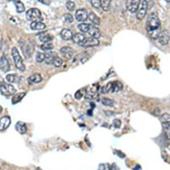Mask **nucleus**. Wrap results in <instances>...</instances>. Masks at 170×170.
I'll use <instances>...</instances> for the list:
<instances>
[{"label": "nucleus", "instance_id": "nucleus-1", "mask_svg": "<svg viewBox=\"0 0 170 170\" xmlns=\"http://www.w3.org/2000/svg\"><path fill=\"white\" fill-rule=\"evenodd\" d=\"M146 30L148 36L155 40L158 39L161 31V22L155 13H151L148 16L146 22Z\"/></svg>", "mask_w": 170, "mask_h": 170}, {"label": "nucleus", "instance_id": "nucleus-2", "mask_svg": "<svg viewBox=\"0 0 170 170\" xmlns=\"http://www.w3.org/2000/svg\"><path fill=\"white\" fill-rule=\"evenodd\" d=\"M123 89V84L119 81H113V82L108 83L105 86L102 88L101 92L103 93H117L121 91Z\"/></svg>", "mask_w": 170, "mask_h": 170}, {"label": "nucleus", "instance_id": "nucleus-3", "mask_svg": "<svg viewBox=\"0 0 170 170\" xmlns=\"http://www.w3.org/2000/svg\"><path fill=\"white\" fill-rule=\"evenodd\" d=\"M147 0H140L138 6L136 10V18L138 20H142L145 16L146 15L147 10Z\"/></svg>", "mask_w": 170, "mask_h": 170}, {"label": "nucleus", "instance_id": "nucleus-4", "mask_svg": "<svg viewBox=\"0 0 170 170\" xmlns=\"http://www.w3.org/2000/svg\"><path fill=\"white\" fill-rule=\"evenodd\" d=\"M26 18L31 22H41L43 20L41 13L37 8H31L26 12Z\"/></svg>", "mask_w": 170, "mask_h": 170}, {"label": "nucleus", "instance_id": "nucleus-5", "mask_svg": "<svg viewBox=\"0 0 170 170\" xmlns=\"http://www.w3.org/2000/svg\"><path fill=\"white\" fill-rule=\"evenodd\" d=\"M12 55L13 58L14 62H15V65L21 71H24L26 69V66H25L23 60L21 57L19 53L17 50V49L16 47H13L12 50Z\"/></svg>", "mask_w": 170, "mask_h": 170}, {"label": "nucleus", "instance_id": "nucleus-6", "mask_svg": "<svg viewBox=\"0 0 170 170\" xmlns=\"http://www.w3.org/2000/svg\"><path fill=\"white\" fill-rule=\"evenodd\" d=\"M0 93L5 97H9L16 93V88L12 84L4 83L0 87Z\"/></svg>", "mask_w": 170, "mask_h": 170}, {"label": "nucleus", "instance_id": "nucleus-7", "mask_svg": "<svg viewBox=\"0 0 170 170\" xmlns=\"http://www.w3.org/2000/svg\"><path fill=\"white\" fill-rule=\"evenodd\" d=\"M100 44V41L98 40V39L95 38L93 37H87L85 38V40L80 43L79 45L82 47H93L97 46Z\"/></svg>", "mask_w": 170, "mask_h": 170}, {"label": "nucleus", "instance_id": "nucleus-8", "mask_svg": "<svg viewBox=\"0 0 170 170\" xmlns=\"http://www.w3.org/2000/svg\"><path fill=\"white\" fill-rule=\"evenodd\" d=\"M60 52L62 55L63 57H64L66 59H71L73 58V56L75 55V50L71 47L65 46L63 47L60 50Z\"/></svg>", "mask_w": 170, "mask_h": 170}, {"label": "nucleus", "instance_id": "nucleus-9", "mask_svg": "<svg viewBox=\"0 0 170 170\" xmlns=\"http://www.w3.org/2000/svg\"><path fill=\"white\" fill-rule=\"evenodd\" d=\"M76 18L77 22H82L86 21L88 18L87 12L85 9H77L76 13Z\"/></svg>", "mask_w": 170, "mask_h": 170}, {"label": "nucleus", "instance_id": "nucleus-10", "mask_svg": "<svg viewBox=\"0 0 170 170\" xmlns=\"http://www.w3.org/2000/svg\"><path fill=\"white\" fill-rule=\"evenodd\" d=\"M87 33L89 34L91 36V37H93L97 39L100 38L101 35L100 29L93 24L89 25V29H88Z\"/></svg>", "mask_w": 170, "mask_h": 170}, {"label": "nucleus", "instance_id": "nucleus-11", "mask_svg": "<svg viewBox=\"0 0 170 170\" xmlns=\"http://www.w3.org/2000/svg\"><path fill=\"white\" fill-rule=\"evenodd\" d=\"M0 69L3 72H8L10 70V65L5 56H2L0 57Z\"/></svg>", "mask_w": 170, "mask_h": 170}, {"label": "nucleus", "instance_id": "nucleus-12", "mask_svg": "<svg viewBox=\"0 0 170 170\" xmlns=\"http://www.w3.org/2000/svg\"><path fill=\"white\" fill-rule=\"evenodd\" d=\"M140 0H126V8L131 13H135Z\"/></svg>", "mask_w": 170, "mask_h": 170}, {"label": "nucleus", "instance_id": "nucleus-13", "mask_svg": "<svg viewBox=\"0 0 170 170\" xmlns=\"http://www.w3.org/2000/svg\"><path fill=\"white\" fill-rule=\"evenodd\" d=\"M159 42L161 45H166L168 44L169 40V33L168 30L161 31L158 37Z\"/></svg>", "mask_w": 170, "mask_h": 170}, {"label": "nucleus", "instance_id": "nucleus-14", "mask_svg": "<svg viewBox=\"0 0 170 170\" xmlns=\"http://www.w3.org/2000/svg\"><path fill=\"white\" fill-rule=\"evenodd\" d=\"M11 123V119L8 116H4L0 119V131L5 130Z\"/></svg>", "mask_w": 170, "mask_h": 170}, {"label": "nucleus", "instance_id": "nucleus-15", "mask_svg": "<svg viewBox=\"0 0 170 170\" xmlns=\"http://www.w3.org/2000/svg\"><path fill=\"white\" fill-rule=\"evenodd\" d=\"M39 39H40L41 42H44V43H47V42H51L54 39V36L50 34L45 32L39 34Z\"/></svg>", "mask_w": 170, "mask_h": 170}, {"label": "nucleus", "instance_id": "nucleus-16", "mask_svg": "<svg viewBox=\"0 0 170 170\" xmlns=\"http://www.w3.org/2000/svg\"><path fill=\"white\" fill-rule=\"evenodd\" d=\"M60 35H61V37L63 40H66V41L72 40V37H73L72 31L68 29L62 30L61 33H60Z\"/></svg>", "mask_w": 170, "mask_h": 170}, {"label": "nucleus", "instance_id": "nucleus-17", "mask_svg": "<svg viewBox=\"0 0 170 170\" xmlns=\"http://www.w3.org/2000/svg\"><path fill=\"white\" fill-rule=\"evenodd\" d=\"M16 129L17 131V132L20 134H25L27 131V126L26 123L19 121L16 123Z\"/></svg>", "mask_w": 170, "mask_h": 170}, {"label": "nucleus", "instance_id": "nucleus-18", "mask_svg": "<svg viewBox=\"0 0 170 170\" xmlns=\"http://www.w3.org/2000/svg\"><path fill=\"white\" fill-rule=\"evenodd\" d=\"M30 28L33 30H42L46 28L45 24L41 22H34L31 24Z\"/></svg>", "mask_w": 170, "mask_h": 170}, {"label": "nucleus", "instance_id": "nucleus-19", "mask_svg": "<svg viewBox=\"0 0 170 170\" xmlns=\"http://www.w3.org/2000/svg\"><path fill=\"white\" fill-rule=\"evenodd\" d=\"M86 38V36H84L83 34L81 33H76V34L73 35L72 37V40L74 43L80 44V43H81Z\"/></svg>", "mask_w": 170, "mask_h": 170}, {"label": "nucleus", "instance_id": "nucleus-20", "mask_svg": "<svg viewBox=\"0 0 170 170\" xmlns=\"http://www.w3.org/2000/svg\"><path fill=\"white\" fill-rule=\"evenodd\" d=\"M56 56H58V55L55 54V52H50L48 53L47 54H45V63L47 64V65H51Z\"/></svg>", "mask_w": 170, "mask_h": 170}, {"label": "nucleus", "instance_id": "nucleus-21", "mask_svg": "<svg viewBox=\"0 0 170 170\" xmlns=\"http://www.w3.org/2000/svg\"><path fill=\"white\" fill-rule=\"evenodd\" d=\"M29 82L31 83H39L42 81V77L40 74H34L30 76L28 79Z\"/></svg>", "mask_w": 170, "mask_h": 170}, {"label": "nucleus", "instance_id": "nucleus-22", "mask_svg": "<svg viewBox=\"0 0 170 170\" xmlns=\"http://www.w3.org/2000/svg\"><path fill=\"white\" fill-rule=\"evenodd\" d=\"M21 49H22V51L23 52L24 56H26V58H30L31 56V51H32V49H31L30 45L28 44H23L22 47H21Z\"/></svg>", "mask_w": 170, "mask_h": 170}, {"label": "nucleus", "instance_id": "nucleus-23", "mask_svg": "<svg viewBox=\"0 0 170 170\" xmlns=\"http://www.w3.org/2000/svg\"><path fill=\"white\" fill-rule=\"evenodd\" d=\"M91 22V23H93L95 25H97L99 26L100 24V19L97 16H96V14L94 12H91L90 13V15L88 16Z\"/></svg>", "mask_w": 170, "mask_h": 170}, {"label": "nucleus", "instance_id": "nucleus-24", "mask_svg": "<svg viewBox=\"0 0 170 170\" xmlns=\"http://www.w3.org/2000/svg\"><path fill=\"white\" fill-rule=\"evenodd\" d=\"M111 1L112 0H100L101 7L105 12H108L110 9Z\"/></svg>", "mask_w": 170, "mask_h": 170}, {"label": "nucleus", "instance_id": "nucleus-25", "mask_svg": "<svg viewBox=\"0 0 170 170\" xmlns=\"http://www.w3.org/2000/svg\"><path fill=\"white\" fill-rule=\"evenodd\" d=\"M5 79L9 83H16L18 82L19 80V77L14 74H8V75L6 76Z\"/></svg>", "mask_w": 170, "mask_h": 170}, {"label": "nucleus", "instance_id": "nucleus-26", "mask_svg": "<svg viewBox=\"0 0 170 170\" xmlns=\"http://www.w3.org/2000/svg\"><path fill=\"white\" fill-rule=\"evenodd\" d=\"M14 3H15V6L16 7L17 12L22 13L25 11V6L22 2L16 0V1H14Z\"/></svg>", "mask_w": 170, "mask_h": 170}, {"label": "nucleus", "instance_id": "nucleus-27", "mask_svg": "<svg viewBox=\"0 0 170 170\" xmlns=\"http://www.w3.org/2000/svg\"><path fill=\"white\" fill-rule=\"evenodd\" d=\"M25 95H26V93H19L15 94L12 98V103L16 104L17 102H19L24 97Z\"/></svg>", "mask_w": 170, "mask_h": 170}, {"label": "nucleus", "instance_id": "nucleus-28", "mask_svg": "<svg viewBox=\"0 0 170 170\" xmlns=\"http://www.w3.org/2000/svg\"><path fill=\"white\" fill-rule=\"evenodd\" d=\"M54 48V46L52 43L50 42H47V43H44V44H42L41 46V49L42 50L44 51H48L51 50Z\"/></svg>", "mask_w": 170, "mask_h": 170}, {"label": "nucleus", "instance_id": "nucleus-29", "mask_svg": "<svg viewBox=\"0 0 170 170\" xmlns=\"http://www.w3.org/2000/svg\"><path fill=\"white\" fill-rule=\"evenodd\" d=\"M102 104L105 105V106H107V107H113V105H114V101L113 100H111V99L108 98H104L102 99L101 101Z\"/></svg>", "mask_w": 170, "mask_h": 170}, {"label": "nucleus", "instance_id": "nucleus-30", "mask_svg": "<svg viewBox=\"0 0 170 170\" xmlns=\"http://www.w3.org/2000/svg\"><path fill=\"white\" fill-rule=\"evenodd\" d=\"M96 89L95 90H89L87 91V93L86 94V99H92L95 97V94H96Z\"/></svg>", "mask_w": 170, "mask_h": 170}, {"label": "nucleus", "instance_id": "nucleus-31", "mask_svg": "<svg viewBox=\"0 0 170 170\" xmlns=\"http://www.w3.org/2000/svg\"><path fill=\"white\" fill-rule=\"evenodd\" d=\"M89 24H85V23H82L80 24L78 26V28L80 31H82V32L84 33H87L88 29H89Z\"/></svg>", "mask_w": 170, "mask_h": 170}, {"label": "nucleus", "instance_id": "nucleus-32", "mask_svg": "<svg viewBox=\"0 0 170 170\" xmlns=\"http://www.w3.org/2000/svg\"><path fill=\"white\" fill-rule=\"evenodd\" d=\"M53 65H54L57 68H59V67H61L62 64H63V61L62 58H60L58 56H56L54 58V61H53Z\"/></svg>", "mask_w": 170, "mask_h": 170}, {"label": "nucleus", "instance_id": "nucleus-33", "mask_svg": "<svg viewBox=\"0 0 170 170\" xmlns=\"http://www.w3.org/2000/svg\"><path fill=\"white\" fill-rule=\"evenodd\" d=\"M66 8L69 12H73L75 10L76 8V4L75 3L72 1H68L66 3Z\"/></svg>", "mask_w": 170, "mask_h": 170}, {"label": "nucleus", "instance_id": "nucleus-34", "mask_svg": "<svg viewBox=\"0 0 170 170\" xmlns=\"http://www.w3.org/2000/svg\"><path fill=\"white\" fill-rule=\"evenodd\" d=\"M170 122H164L162 123V127L164 128V131L168 133V137L169 139V130H170Z\"/></svg>", "mask_w": 170, "mask_h": 170}, {"label": "nucleus", "instance_id": "nucleus-35", "mask_svg": "<svg viewBox=\"0 0 170 170\" xmlns=\"http://www.w3.org/2000/svg\"><path fill=\"white\" fill-rule=\"evenodd\" d=\"M45 54H44V53L38 52L36 55V61L39 63H41L45 61Z\"/></svg>", "mask_w": 170, "mask_h": 170}, {"label": "nucleus", "instance_id": "nucleus-36", "mask_svg": "<svg viewBox=\"0 0 170 170\" xmlns=\"http://www.w3.org/2000/svg\"><path fill=\"white\" fill-rule=\"evenodd\" d=\"M63 18H64L65 22L67 23H72L73 22V16L71 15L69 13H66V15L63 17Z\"/></svg>", "mask_w": 170, "mask_h": 170}, {"label": "nucleus", "instance_id": "nucleus-37", "mask_svg": "<svg viewBox=\"0 0 170 170\" xmlns=\"http://www.w3.org/2000/svg\"><path fill=\"white\" fill-rule=\"evenodd\" d=\"M110 165L109 164H101L98 167V170H110Z\"/></svg>", "mask_w": 170, "mask_h": 170}, {"label": "nucleus", "instance_id": "nucleus-38", "mask_svg": "<svg viewBox=\"0 0 170 170\" xmlns=\"http://www.w3.org/2000/svg\"><path fill=\"white\" fill-rule=\"evenodd\" d=\"M161 121H162V123L164 122H170V115L168 114V113H165V114L162 115L161 116Z\"/></svg>", "mask_w": 170, "mask_h": 170}, {"label": "nucleus", "instance_id": "nucleus-39", "mask_svg": "<svg viewBox=\"0 0 170 170\" xmlns=\"http://www.w3.org/2000/svg\"><path fill=\"white\" fill-rule=\"evenodd\" d=\"M113 126H114L115 128L119 129V128H120V127H121L122 122L119 119H114L113 121Z\"/></svg>", "mask_w": 170, "mask_h": 170}, {"label": "nucleus", "instance_id": "nucleus-40", "mask_svg": "<svg viewBox=\"0 0 170 170\" xmlns=\"http://www.w3.org/2000/svg\"><path fill=\"white\" fill-rule=\"evenodd\" d=\"M82 92L81 91V90L78 91L77 92V93L75 94V97L77 98V99H80L81 98V97H82Z\"/></svg>", "mask_w": 170, "mask_h": 170}, {"label": "nucleus", "instance_id": "nucleus-41", "mask_svg": "<svg viewBox=\"0 0 170 170\" xmlns=\"http://www.w3.org/2000/svg\"><path fill=\"white\" fill-rule=\"evenodd\" d=\"M38 1L46 6H49L51 3V0H38Z\"/></svg>", "mask_w": 170, "mask_h": 170}, {"label": "nucleus", "instance_id": "nucleus-42", "mask_svg": "<svg viewBox=\"0 0 170 170\" xmlns=\"http://www.w3.org/2000/svg\"><path fill=\"white\" fill-rule=\"evenodd\" d=\"M4 83H4V80H3V77L1 75H0V87H1Z\"/></svg>", "mask_w": 170, "mask_h": 170}, {"label": "nucleus", "instance_id": "nucleus-43", "mask_svg": "<svg viewBox=\"0 0 170 170\" xmlns=\"http://www.w3.org/2000/svg\"><path fill=\"white\" fill-rule=\"evenodd\" d=\"M110 170H117V167L115 166V165H113L112 168H110Z\"/></svg>", "mask_w": 170, "mask_h": 170}, {"label": "nucleus", "instance_id": "nucleus-44", "mask_svg": "<svg viewBox=\"0 0 170 170\" xmlns=\"http://www.w3.org/2000/svg\"><path fill=\"white\" fill-rule=\"evenodd\" d=\"M2 111H3V109L2 107V106L0 105V114H1V113H2Z\"/></svg>", "mask_w": 170, "mask_h": 170}, {"label": "nucleus", "instance_id": "nucleus-45", "mask_svg": "<svg viewBox=\"0 0 170 170\" xmlns=\"http://www.w3.org/2000/svg\"><path fill=\"white\" fill-rule=\"evenodd\" d=\"M165 1L167 2H170V0H165Z\"/></svg>", "mask_w": 170, "mask_h": 170}, {"label": "nucleus", "instance_id": "nucleus-46", "mask_svg": "<svg viewBox=\"0 0 170 170\" xmlns=\"http://www.w3.org/2000/svg\"><path fill=\"white\" fill-rule=\"evenodd\" d=\"M37 170H41V169H37Z\"/></svg>", "mask_w": 170, "mask_h": 170}]
</instances>
